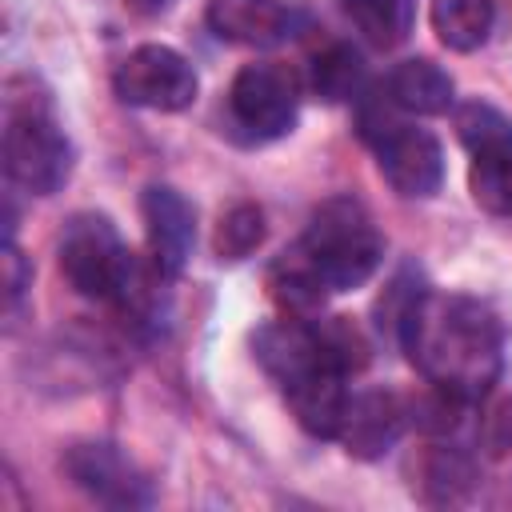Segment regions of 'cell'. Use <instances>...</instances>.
Segmentation results:
<instances>
[{
  "label": "cell",
  "instance_id": "obj_20",
  "mask_svg": "<svg viewBox=\"0 0 512 512\" xmlns=\"http://www.w3.org/2000/svg\"><path fill=\"white\" fill-rule=\"evenodd\" d=\"M468 396L444 388V384H432L424 380V388L416 396H408V424L432 440H448L460 424H464V412H468Z\"/></svg>",
  "mask_w": 512,
  "mask_h": 512
},
{
  "label": "cell",
  "instance_id": "obj_16",
  "mask_svg": "<svg viewBox=\"0 0 512 512\" xmlns=\"http://www.w3.org/2000/svg\"><path fill=\"white\" fill-rule=\"evenodd\" d=\"M432 32L452 52H476L488 44L496 24V0H432Z\"/></svg>",
  "mask_w": 512,
  "mask_h": 512
},
{
  "label": "cell",
  "instance_id": "obj_21",
  "mask_svg": "<svg viewBox=\"0 0 512 512\" xmlns=\"http://www.w3.org/2000/svg\"><path fill=\"white\" fill-rule=\"evenodd\" d=\"M312 328H316V336H320L324 356H328L344 376L368 368V360H372V340H368V332H364L352 316H312Z\"/></svg>",
  "mask_w": 512,
  "mask_h": 512
},
{
  "label": "cell",
  "instance_id": "obj_9",
  "mask_svg": "<svg viewBox=\"0 0 512 512\" xmlns=\"http://www.w3.org/2000/svg\"><path fill=\"white\" fill-rule=\"evenodd\" d=\"M64 476L92 496L96 504L108 508H144L152 504V484L148 476L108 440H80L64 452Z\"/></svg>",
  "mask_w": 512,
  "mask_h": 512
},
{
  "label": "cell",
  "instance_id": "obj_3",
  "mask_svg": "<svg viewBox=\"0 0 512 512\" xmlns=\"http://www.w3.org/2000/svg\"><path fill=\"white\" fill-rule=\"evenodd\" d=\"M76 152L44 92L32 80H8L4 88V172L32 196H52L72 180Z\"/></svg>",
  "mask_w": 512,
  "mask_h": 512
},
{
  "label": "cell",
  "instance_id": "obj_4",
  "mask_svg": "<svg viewBox=\"0 0 512 512\" xmlns=\"http://www.w3.org/2000/svg\"><path fill=\"white\" fill-rule=\"evenodd\" d=\"M300 256L324 280L328 292L364 288L384 264V236L372 212L356 196H328L312 208L304 236L296 240Z\"/></svg>",
  "mask_w": 512,
  "mask_h": 512
},
{
  "label": "cell",
  "instance_id": "obj_17",
  "mask_svg": "<svg viewBox=\"0 0 512 512\" xmlns=\"http://www.w3.org/2000/svg\"><path fill=\"white\" fill-rule=\"evenodd\" d=\"M340 12L380 52L400 48L416 24V0H340Z\"/></svg>",
  "mask_w": 512,
  "mask_h": 512
},
{
  "label": "cell",
  "instance_id": "obj_13",
  "mask_svg": "<svg viewBox=\"0 0 512 512\" xmlns=\"http://www.w3.org/2000/svg\"><path fill=\"white\" fill-rule=\"evenodd\" d=\"M384 100L408 116H444L456 100V84L436 60L408 56L384 76Z\"/></svg>",
  "mask_w": 512,
  "mask_h": 512
},
{
  "label": "cell",
  "instance_id": "obj_1",
  "mask_svg": "<svg viewBox=\"0 0 512 512\" xmlns=\"http://www.w3.org/2000/svg\"><path fill=\"white\" fill-rule=\"evenodd\" d=\"M392 336L424 380L444 384L472 404H480L500 380L504 320L480 296L420 288L400 312Z\"/></svg>",
  "mask_w": 512,
  "mask_h": 512
},
{
  "label": "cell",
  "instance_id": "obj_12",
  "mask_svg": "<svg viewBox=\"0 0 512 512\" xmlns=\"http://www.w3.org/2000/svg\"><path fill=\"white\" fill-rule=\"evenodd\" d=\"M204 24L224 44L276 48L296 32L300 16L284 0H208Z\"/></svg>",
  "mask_w": 512,
  "mask_h": 512
},
{
  "label": "cell",
  "instance_id": "obj_18",
  "mask_svg": "<svg viewBox=\"0 0 512 512\" xmlns=\"http://www.w3.org/2000/svg\"><path fill=\"white\" fill-rule=\"evenodd\" d=\"M420 496L428 504H460L476 488V464L448 444H436L420 456Z\"/></svg>",
  "mask_w": 512,
  "mask_h": 512
},
{
  "label": "cell",
  "instance_id": "obj_11",
  "mask_svg": "<svg viewBox=\"0 0 512 512\" xmlns=\"http://www.w3.org/2000/svg\"><path fill=\"white\" fill-rule=\"evenodd\" d=\"M404 428H408V396L388 388H368L348 396L336 440L352 460H380L384 452L396 448Z\"/></svg>",
  "mask_w": 512,
  "mask_h": 512
},
{
  "label": "cell",
  "instance_id": "obj_23",
  "mask_svg": "<svg viewBox=\"0 0 512 512\" xmlns=\"http://www.w3.org/2000/svg\"><path fill=\"white\" fill-rule=\"evenodd\" d=\"M4 300H8V308L24 296V288L32 284V268H28V260L20 256V248H16V240H4Z\"/></svg>",
  "mask_w": 512,
  "mask_h": 512
},
{
  "label": "cell",
  "instance_id": "obj_2",
  "mask_svg": "<svg viewBox=\"0 0 512 512\" xmlns=\"http://www.w3.org/2000/svg\"><path fill=\"white\" fill-rule=\"evenodd\" d=\"M60 276L68 280L72 292L88 300L116 304L124 316L144 320L156 308V288L168 280L152 260L144 264L104 212H76L60 228L56 244Z\"/></svg>",
  "mask_w": 512,
  "mask_h": 512
},
{
  "label": "cell",
  "instance_id": "obj_5",
  "mask_svg": "<svg viewBox=\"0 0 512 512\" xmlns=\"http://www.w3.org/2000/svg\"><path fill=\"white\" fill-rule=\"evenodd\" d=\"M356 132L360 140L372 148L376 168L384 176V184L404 196V200H432L444 188V148L440 140L396 116V108L384 100H364L360 116H356Z\"/></svg>",
  "mask_w": 512,
  "mask_h": 512
},
{
  "label": "cell",
  "instance_id": "obj_8",
  "mask_svg": "<svg viewBox=\"0 0 512 512\" xmlns=\"http://www.w3.org/2000/svg\"><path fill=\"white\" fill-rule=\"evenodd\" d=\"M112 92L132 104V108H148V112H184L196 104L200 92V76L192 68V60L168 44H140L132 48L116 72H112Z\"/></svg>",
  "mask_w": 512,
  "mask_h": 512
},
{
  "label": "cell",
  "instance_id": "obj_22",
  "mask_svg": "<svg viewBox=\"0 0 512 512\" xmlns=\"http://www.w3.org/2000/svg\"><path fill=\"white\" fill-rule=\"evenodd\" d=\"M480 444L488 456L512 452V392H488L480 400Z\"/></svg>",
  "mask_w": 512,
  "mask_h": 512
},
{
  "label": "cell",
  "instance_id": "obj_10",
  "mask_svg": "<svg viewBox=\"0 0 512 512\" xmlns=\"http://www.w3.org/2000/svg\"><path fill=\"white\" fill-rule=\"evenodd\" d=\"M140 220L148 240V260L172 280L184 272L196 248V208L172 184H148L140 192Z\"/></svg>",
  "mask_w": 512,
  "mask_h": 512
},
{
  "label": "cell",
  "instance_id": "obj_14",
  "mask_svg": "<svg viewBox=\"0 0 512 512\" xmlns=\"http://www.w3.org/2000/svg\"><path fill=\"white\" fill-rule=\"evenodd\" d=\"M304 88L324 104L360 100L364 96V60H360V52L344 40H328L324 48L312 52Z\"/></svg>",
  "mask_w": 512,
  "mask_h": 512
},
{
  "label": "cell",
  "instance_id": "obj_24",
  "mask_svg": "<svg viewBox=\"0 0 512 512\" xmlns=\"http://www.w3.org/2000/svg\"><path fill=\"white\" fill-rule=\"evenodd\" d=\"M168 4H172V0H124V8L136 12V16H160Z\"/></svg>",
  "mask_w": 512,
  "mask_h": 512
},
{
  "label": "cell",
  "instance_id": "obj_15",
  "mask_svg": "<svg viewBox=\"0 0 512 512\" xmlns=\"http://www.w3.org/2000/svg\"><path fill=\"white\" fill-rule=\"evenodd\" d=\"M268 296L284 308V316H300V320H312L320 316L324 300L332 296L324 288V280L312 272V264L300 256V248L292 244L284 256L272 260L268 268Z\"/></svg>",
  "mask_w": 512,
  "mask_h": 512
},
{
  "label": "cell",
  "instance_id": "obj_19",
  "mask_svg": "<svg viewBox=\"0 0 512 512\" xmlns=\"http://www.w3.org/2000/svg\"><path fill=\"white\" fill-rule=\"evenodd\" d=\"M268 236V224H264V208L252 204V200H236L220 212L216 220V232H212V252L220 264H240L248 260L252 252H260Z\"/></svg>",
  "mask_w": 512,
  "mask_h": 512
},
{
  "label": "cell",
  "instance_id": "obj_6",
  "mask_svg": "<svg viewBox=\"0 0 512 512\" xmlns=\"http://www.w3.org/2000/svg\"><path fill=\"white\" fill-rule=\"evenodd\" d=\"M468 152V192L488 216L512 220V116L488 100H468L452 112Z\"/></svg>",
  "mask_w": 512,
  "mask_h": 512
},
{
  "label": "cell",
  "instance_id": "obj_7",
  "mask_svg": "<svg viewBox=\"0 0 512 512\" xmlns=\"http://www.w3.org/2000/svg\"><path fill=\"white\" fill-rule=\"evenodd\" d=\"M300 116V80L288 64L252 60L228 84V124L244 144H268L296 128Z\"/></svg>",
  "mask_w": 512,
  "mask_h": 512
}]
</instances>
